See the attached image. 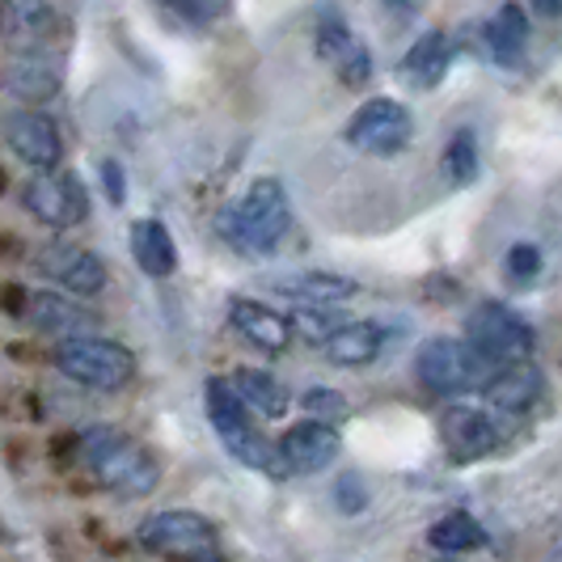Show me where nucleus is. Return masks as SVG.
<instances>
[{
	"instance_id": "393cba45",
	"label": "nucleus",
	"mask_w": 562,
	"mask_h": 562,
	"mask_svg": "<svg viewBox=\"0 0 562 562\" xmlns=\"http://www.w3.org/2000/svg\"><path fill=\"white\" fill-rule=\"evenodd\" d=\"M486 43L499 64H520L525 47H529V13L520 4H504L486 26Z\"/></svg>"
},
{
	"instance_id": "6e6552de",
	"label": "nucleus",
	"mask_w": 562,
	"mask_h": 562,
	"mask_svg": "<svg viewBox=\"0 0 562 562\" xmlns=\"http://www.w3.org/2000/svg\"><path fill=\"white\" fill-rule=\"evenodd\" d=\"M411 140H415V114L397 98H368L347 119V144L372 157H394Z\"/></svg>"
},
{
	"instance_id": "aec40b11",
	"label": "nucleus",
	"mask_w": 562,
	"mask_h": 562,
	"mask_svg": "<svg viewBox=\"0 0 562 562\" xmlns=\"http://www.w3.org/2000/svg\"><path fill=\"white\" fill-rule=\"evenodd\" d=\"M228 322H233V330L246 338L250 347L267 351V356H280V351H288V342H292L288 317L276 310H267L262 301H250V296L228 301Z\"/></svg>"
},
{
	"instance_id": "f704fd0d",
	"label": "nucleus",
	"mask_w": 562,
	"mask_h": 562,
	"mask_svg": "<svg viewBox=\"0 0 562 562\" xmlns=\"http://www.w3.org/2000/svg\"><path fill=\"white\" fill-rule=\"evenodd\" d=\"M533 9L541 13V18H550V22L559 18V0H533Z\"/></svg>"
},
{
	"instance_id": "a211bd4d",
	"label": "nucleus",
	"mask_w": 562,
	"mask_h": 562,
	"mask_svg": "<svg viewBox=\"0 0 562 562\" xmlns=\"http://www.w3.org/2000/svg\"><path fill=\"white\" fill-rule=\"evenodd\" d=\"M22 317H26L34 330L56 335V338L98 330L93 313L85 310L81 296H72V292H68V296H59V292H26V301H22Z\"/></svg>"
},
{
	"instance_id": "9b49d317",
	"label": "nucleus",
	"mask_w": 562,
	"mask_h": 562,
	"mask_svg": "<svg viewBox=\"0 0 562 562\" xmlns=\"http://www.w3.org/2000/svg\"><path fill=\"white\" fill-rule=\"evenodd\" d=\"M283 461V474H322L338 452H342V436H338V423L326 419H301L296 427H288L276 445Z\"/></svg>"
},
{
	"instance_id": "b1692460",
	"label": "nucleus",
	"mask_w": 562,
	"mask_h": 562,
	"mask_svg": "<svg viewBox=\"0 0 562 562\" xmlns=\"http://www.w3.org/2000/svg\"><path fill=\"white\" fill-rule=\"evenodd\" d=\"M322 347H326L330 364L368 368L381 356V347H385V326H381V322H342V326H335V335L326 338Z\"/></svg>"
},
{
	"instance_id": "c85d7f7f",
	"label": "nucleus",
	"mask_w": 562,
	"mask_h": 562,
	"mask_svg": "<svg viewBox=\"0 0 562 562\" xmlns=\"http://www.w3.org/2000/svg\"><path fill=\"white\" fill-rule=\"evenodd\" d=\"M301 406L310 411L313 419H326V423H342L351 415V406H347V397L338 394V390H326V385H313L301 394Z\"/></svg>"
},
{
	"instance_id": "2eb2a0df",
	"label": "nucleus",
	"mask_w": 562,
	"mask_h": 562,
	"mask_svg": "<svg viewBox=\"0 0 562 562\" xmlns=\"http://www.w3.org/2000/svg\"><path fill=\"white\" fill-rule=\"evenodd\" d=\"M479 390L495 411H504V415H529L537 402L546 397V376L533 364V356H525V360L499 364Z\"/></svg>"
},
{
	"instance_id": "1a4fd4ad",
	"label": "nucleus",
	"mask_w": 562,
	"mask_h": 562,
	"mask_svg": "<svg viewBox=\"0 0 562 562\" xmlns=\"http://www.w3.org/2000/svg\"><path fill=\"white\" fill-rule=\"evenodd\" d=\"M22 203L34 221L47 228H77L89 216V195L85 182L68 169H34L26 187H22Z\"/></svg>"
},
{
	"instance_id": "f257e3e1",
	"label": "nucleus",
	"mask_w": 562,
	"mask_h": 562,
	"mask_svg": "<svg viewBox=\"0 0 562 562\" xmlns=\"http://www.w3.org/2000/svg\"><path fill=\"white\" fill-rule=\"evenodd\" d=\"M77 461L93 474L98 486H106L123 499L148 495L161 479V461L111 423H93L77 431Z\"/></svg>"
},
{
	"instance_id": "cd10ccee",
	"label": "nucleus",
	"mask_w": 562,
	"mask_h": 562,
	"mask_svg": "<svg viewBox=\"0 0 562 562\" xmlns=\"http://www.w3.org/2000/svg\"><path fill=\"white\" fill-rule=\"evenodd\" d=\"M347 317L335 313L330 305H296V310L288 313V330L296 338H305V342H326V338L335 335V326H342Z\"/></svg>"
},
{
	"instance_id": "dca6fc26",
	"label": "nucleus",
	"mask_w": 562,
	"mask_h": 562,
	"mask_svg": "<svg viewBox=\"0 0 562 562\" xmlns=\"http://www.w3.org/2000/svg\"><path fill=\"white\" fill-rule=\"evenodd\" d=\"M317 56L326 59L338 72V81L351 85V89L372 81V52L351 34V26L338 13H326L317 26Z\"/></svg>"
},
{
	"instance_id": "f8f14e48",
	"label": "nucleus",
	"mask_w": 562,
	"mask_h": 562,
	"mask_svg": "<svg viewBox=\"0 0 562 562\" xmlns=\"http://www.w3.org/2000/svg\"><path fill=\"white\" fill-rule=\"evenodd\" d=\"M4 144L30 169H56L64 161V136H59L56 119L43 111H30V106L4 119Z\"/></svg>"
},
{
	"instance_id": "72a5a7b5",
	"label": "nucleus",
	"mask_w": 562,
	"mask_h": 562,
	"mask_svg": "<svg viewBox=\"0 0 562 562\" xmlns=\"http://www.w3.org/2000/svg\"><path fill=\"white\" fill-rule=\"evenodd\" d=\"M423 4H427V0H385V9L397 13V18H419Z\"/></svg>"
},
{
	"instance_id": "4be33fe9",
	"label": "nucleus",
	"mask_w": 562,
	"mask_h": 562,
	"mask_svg": "<svg viewBox=\"0 0 562 562\" xmlns=\"http://www.w3.org/2000/svg\"><path fill=\"white\" fill-rule=\"evenodd\" d=\"M132 258L148 280H169L178 271V246H173V233L166 228V221L144 216L132 225Z\"/></svg>"
},
{
	"instance_id": "473e14b6",
	"label": "nucleus",
	"mask_w": 562,
	"mask_h": 562,
	"mask_svg": "<svg viewBox=\"0 0 562 562\" xmlns=\"http://www.w3.org/2000/svg\"><path fill=\"white\" fill-rule=\"evenodd\" d=\"M102 182H106V199H111L114 207H123L127 187H123V169H119V161H102Z\"/></svg>"
},
{
	"instance_id": "6ab92c4d",
	"label": "nucleus",
	"mask_w": 562,
	"mask_h": 562,
	"mask_svg": "<svg viewBox=\"0 0 562 562\" xmlns=\"http://www.w3.org/2000/svg\"><path fill=\"white\" fill-rule=\"evenodd\" d=\"M271 292H280L288 301H301V305H351L360 296V283L351 276H338V271H288V276H271L267 280Z\"/></svg>"
},
{
	"instance_id": "bb28decb",
	"label": "nucleus",
	"mask_w": 562,
	"mask_h": 562,
	"mask_svg": "<svg viewBox=\"0 0 562 562\" xmlns=\"http://www.w3.org/2000/svg\"><path fill=\"white\" fill-rule=\"evenodd\" d=\"M482 157H479V136L474 127H457L452 140L445 144V173H449L452 187H470L479 178Z\"/></svg>"
},
{
	"instance_id": "a878e982",
	"label": "nucleus",
	"mask_w": 562,
	"mask_h": 562,
	"mask_svg": "<svg viewBox=\"0 0 562 562\" xmlns=\"http://www.w3.org/2000/svg\"><path fill=\"white\" fill-rule=\"evenodd\" d=\"M427 541L440 550V554H470V550H482L486 546V529L470 512H449L440 516L431 529H427Z\"/></svg>"
},
{
	"instance_id": "9d476101",
	"label": "nucleus",
	"mask_w": 562,
	"mask_h": 562,
	"mask_svg": "<svg viewBox=\"0 0 562 562\" xmlns=\"http://www.w3.org/2000/svg\"><path fill=\"white\" fill-rule=\"evenodd\" d=\"M38 271L56 283L59 292H72V296H98L106 288V262L93 250H85L77 241H47L38 250Z\"/></svg>"
},
{
	"instance_id": "ddd939ff",
	"label": "nucleus",
	"mask_w": 562,
	"mask_h": 562,
	"mask_svg": "<svg viewBox=\"0 0 562 562\" xmlns=\"http://www.w3.org/2000/svg\"><path fill=\"white\" fill-rule=\"evenodd\" d=\"M440 445L452 461H479L499 449V427L495 419L479 411V406H465V402H452L440 411Z\"/></svg>"
},
{
	"instance_id": "423d86ee",
	"label": "nucleus",
	"mask_w": 562,
	"mask_h": 562,
	"mask_svg": "<svg viewBox=\"0 0 562 562\" xmlns=\"http://www.w3.org/2000/svg\"><path fill=\"white\" fill-rule=\"evenodd\" d=\"M465 342L479 351L486 368L512 364L537 351V330L533 322H525L512 305L499 301H482L479 310L465 317Z\"/></svg>"
},
{
	"instance_id": "0eeeda50",
	"label": "nucleus",
	"mask_w": 562,
	"mask_h": 562,
	"mask_svg": "<svg viewBox=\"0 0 562 562\" xmlns=\"http://www.w3.org/2000/svg\"><path fill=\"white\" fill-rule=\"evenodd\" d=\"M419 385L436 397H461L486 381V364L465 338H427L415 356Z\"/></svg>"
},
{
	"instance_id": "f3484780",
	"label": "nucleus",
	"mask_w": 562,
	"mask_h": 562,
	"mask_svg": "<svg viewBox=\"0 0 562 562\" xmlns=\"http://www.w3.org/2000/svg\"><path fill=\"white\" fill-rule=\"evenodd\" d=\"M0 22L13 47H56L64 38V18L52 0H0Z\"/></svg>"
},
{
	"instance_id": "7ed1b4c3",
	"label": "nucleus",
	"mask_w": 562,
	"mask_h": 562,
	"mask_svg": "<svg viewBox=\"0 0 562 562\" xmlns=\"http://www.w3.org/2000/svg\"><path fill=\"white\" fill-rule=\"evenodd\" d=\"M292 228V207H288V191L280 178H258L250 191L237 199L221 216V233L233 250L262 258V254L280 250V241Z\"/></svg>"
},
{
	"instance_id": "f03ea898",
	"label": "nucleus",
	"mask_w": 562,
	"mask_h": 562,
	"mask_svg": "<svg viewBox=\"0 0 562 562\" xmlns=\"http://www.w3.org/2000/svg\"><path fill=\"white\" fill-rule=\"evenodd\" d=\"M203 394H207V419L216 427V440L225 445L228 457L241 461L254 474L288 479L280 452H276V440H267V431L258 427V415H250V406L237 397L228 376H207Z\"/></svg>"
},
{
	"instance_id": "412c9836",
	"label": "nucleus",
	"mask_w": 562,
	"mask_h": 562,
	"mask_svg": "<svg viewBox=\"0 0 562 562\" xmlns=\"http://www.w3.org/2000/svg\"><path fill=\"white\" fill-rule=\"evenodd\" d=\"M452 68V43L445 30H427L411 43V52L402 56V77L415 89H436Z\"/></svg>"
},
{
	"instance_id": "c756f323",
	"label": "nucleus",
	"mask_w": 562,
	"mask_h": 562,
	"mask_svg": "<svg viewBox=\"0 0 562 562\" xmlns=\"http://www.w3.org/2000/svg\"><path fill=\"white\" fill-rule=\"evenodd\" d=\"M541 276V250L533 241H516L507 250V280L512 283H533Z\"/></svg>"
},
{
	"instance_id": "2f4dec72",
	"label": "nucleus",
	"mask_w": 562,
	"mask_h": 562,
	"mask_svg": "<svg viewBox=\"0 0 562 562\" xmlns=\"http://www.w3.org/2000/svg\"><path fill=\"white\" fill-rule=\"evenodd\" d=\"M166 4L178 13V18H187V22H199V26H203V22L225 18L233 0H166Z\"/></svg>"
},
{
	"instance_id": "4468645a",
	"label": "nucleus",
	"mask_w": 562,
	"mask_h": 562,
	"mask_svg": "<svg viewBox=\"0 0 562 562\" xmlns=\"http://www.w3.org/2000/svg\"><path fill=\"white\" fill-rule=\"evenodd\" d=\"M59 89H64V64L52 56V47H18V56L4 68V93L26 106H43Z\"/></svg>"
},
{
	"instance_id": "5701e85b",
	"label": "nucleus",
	"mask_w": 562,
	"mask_h": 562,
	"mask_svg": "<svg viewBox=\"0 0 562 562\" xmlns=\"http://www.w3.org/2000/svg\"><path fill=\"white\" fill-rule=\"evenodd\" d=\"M228 385L237 390V397L250 406V415H258V419H283L292 411V390L267 368H237Z\"/></svg>"
},
{
	"instance_id": "20e7f679",
	"label": "nucleus",
	"mask_w": 562,
	"mask_h": 562,
	"mask_svg": "<svg viewBox=\"0 0 562 562\" xmlns=\"http://www.w3.org/2000/svg\"><path fill=\"white\" fill-rule=\"evenodd\" d=\"M52 360H56V368L68 381H77L85 390H102V394L132 385V376H136V356L123 342L93 335V330L59 338Z\"/></svg>"
},
{
	"instance_id": "7c9ffc66",
	"label": "nucleus",
	"mask_w": 562,
	"mask_h": 562,
	"mask_svg": "<svg viewBox=\"0 0 562 562\" xmlns=\"http://www.w3.org/2000/svg\"><path fill=\"white\" fill-rule=\"evenodd\" d=\"M335 504L342 516H360V512L368 507V486L356 470H347V474H338L335 479Z\"/></svg>"
},
{
	"instance_id": "39448f33",
	"label": "nucleus",
	"mask_w": 562,
	"mask_h": 562,
	"mask_svg": "<svg viewBox=\"0 0 562 562\" xmlns=\"http://www.w3.org/2000/svg\"><path fill=\"white\" fill-rule=\"evenodd\" d=\"M136 541L140 550L157 554V559H182V562H221V533L207 516L187 512V507H169V512H153L136 525Z\"/></svg>"
}]
</instances>
